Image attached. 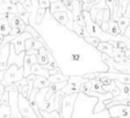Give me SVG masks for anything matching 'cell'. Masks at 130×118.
<instances>
[{
	"label": "cell",
	"mask_w": 130,
	"mask_h": 118,
	"mask_svg": "<svg viewBox=\"0 0 130 118\" xmlns=\"http://www.w3.org/2000/svg\"><path fill=\"white\" fill-rule=\"evenodd\" d=\"M32 36L30 35L29 32L24 31L23 34H21L20 36H16V37H14L13 40H12L11 44L13 45L14 48V51H15L16 54L21 53V52L24 51V42H26V40H28V38H31Z\"/></svg>",
	"instance_id": "obj_6"
},
{
	"label": "cell",
	"mask_w": 130,
	"mask_h": 118,
	"mask_svg": "<svg viewBox=\"0 0 130 118\" xmlns=\"http://www.w3.org/2000/svg\"><path fill=\"white\" fill-rule=\"evenodd\" d=\"M0 104L9 105V91H7V90L4 91L3 96H1V101H0Z\"/></svg>",
	"instance_id": "obj_37"
},
{
	"label": "cell",
	"mask_w": 130,
	"mask_h": 118,
	"mask_svg": "<svg viewBox=\"0 0 130 118\" xmlns=\"http://www.w3.org/2000/svg\"><path fill=\"white\" fill-rule=\"evenodd\" d=\"M18 105H19V110H20V112H21L22 117L38 118L37 115L35 113V111L32 110V108L30 107L28 99L23 97L21 94H19V96H18Z\"/></svg>",
	"instance_id": "obj_4"
},
{
	"label": "cell",
	"mask_w": 130,
	"mask_h": 118,
	"mask_svg": "<svg viewBox=\"0 0 130 118\" xmlns=\"http://www.w3.org/2000/svg\"><path fill=\"white\" fill-rule=\"evenodd\" d=\"M48 80L50 81V83L64 82V81H68L69 80V75H64L62 72H60V73H55V74H50V75H49Z\"/></svg>",
	"instance_id": "obj_21"
},
{
	"label": "cell",
	"mask_w": 130,
	"mask_h": 118,
	"mask_svg": "<svg viewBox=\"0 0 130 118\" xmlns=\"http://www.w3.org/2000/svg\"><path fill=\"white\" fill-rule=\"evenodd\" d=\"M3 41H4V36L0 35V46H3Z\"/></svg>",
	"instance_id": "obj_47"
},
{
	"label": "cell",
	"mask_w": 130,
	"mask_h": 118,
	"mask_svg": "<svg viewBox=\"0 0 130 118\" xmlns=\"http://www.w3.org/2000/svg\"><path fill=\"white\" fill-rule=\"evenodd\" d=\"M23 79V67H18L16 65H11L4 72V78L0 81L4 87H7L12 83Z\"/></svg>",
	"instance_id": "obj_2"
},
{
	"label": "cell",
	"mask_w": 130,
	"mask_h": 118,
	"mask_svg": "<svg viewBox=\"0 0 130 118\" xmlns=\"http://www.w3.org/2000/svg\"><path fill=\"white\" fill-rule=\"evenodd\" d=\"M127 101H128V102H129V103H130V95H129V96H128V99H127Z\"/></svg>",
	"instance_id": "obj_52"
},
{
	"label": "cell",
	"mask_w": 130,
	"mask_h": 118,
	"mask_svg": "<svg viewBox=\"0 0 130 118\" xmlns=\"http://www.w3.org/2000/svg\"><path fill=\"white\" fill-rule=\"evenodd\" d=\"M124 56L130 59V49H125L124 50Z\"/></svg>",
	"instance_id": "obj_46"
},
{
	"label": "cell",
	"mask_w": 130,
	"mask_h": 118,
	"mask_svg": "<svg viewBox=\"0 0 130 118\" xmlns=\"http://www.w3.org/2000/svg\"><path fill=\"white\" fill-rule=\"evenodd\" d=\"M124 73H128V74H130V64L128 65V67H127V70H125V72Z\"/></svg>",
	"instance_id": "obj_48"
},
{
	"label": "cell",
	"mask_w": 130,
	"mask_h": 118,
	"mask_svg": "<svg viewBox=\"0 0 130 118\" xmlns=\"http://www.w3.org/2000/svg\"><path fill=\"white\" fill-rule=\"evenodd\" d=\"M79 93H74L71 95H66L62 99L60 102V111L59 115L60 118H72L73 109H74V104H76L77 100H78Z\"/></svg>",
	"instance_id": "obj_3"
},
{
	"label": "cell",
	"mask_w": 130,
	"mask_h": 118,
	"mask_svg": "<svg viewBox=\"0 0 130 118\" xmlns=\"http://www.w3.org/2000/svg\"><path fill=\"white\" fill-rule=\"evenodd\" d=\"M50 0H38V6L41 8H45V9H49L50 8Z\"/></svg>",
	"instance_id": "obj_41"
},
{
	"label": "cell",
	"mask_w": 130,
	"mask_h": 118,
	"mask_svg": "<svg viewBox=\"0 0 130 118\" xmlns=\"http://www.w3.org/2000/svg\"><path fill=\"white\" fill-rule=\"evenodd\" d=\"M8 57H9V43L3 45L0 50V72H5L8 67Z\"/></svg>",
	"instance_id": "obj_9"
},
{
	"label": "cell",
	"mask_w": 130,
	"mask_h": 118,
	"mask_svg": "<svg viewBox=\"0 0 130 118\" xmlns=\"http://www.w3.org/2000/svg\"><path fill=\"white\" fill-rule=\"evenodd\" d=\"M4 91H5V87L1 85V82H0V101H1V96H3Z\"/></svg>",
	"instance_id": "obj_45"
},
{
	"label": "cell",
	"mask_w": 130,
	"mask_h": 118,
	"mask_svg": "<svg viewBox=\"0 0 130 118\" xmlns=\"http://www.w3.org/2000/svg\"><path fill=\"white\" fill-rule=\"evenodd\" d=\"M84 41L86 42L87 44H89V45L94 46L95 49H96L98 44L100 43V40H99L98 37H93V36H89V35H87L86 37H84Z\"/></svg>",
	"instance_id": "obj_31"
},
{
	"label": "cell",
	"mask_w": 130,
	"mask_h": 118,
	"mask_svg": "<svg viewBox=\"0 0 130 118\" xmlns=\"http://www.w3.org/2000/svg\"><path fill=\"white\" fill-rule=\"evenodd\" d=\"M43 44L41 43V42H38L37 40H35V38H28V40H26V42H24V51H27V50H30V49H35V50H38V49L43 48ZM48 50V49H46Z\"/></svg>",
	"instance_id": "obj_18"
},
{
	"label": "cell",
	"mask_w": 130,
	"mask_h": 118,
	"mask_svg": "<svg viewBox=\"0 0 130 118\" xmlns=\"http://www.w3.org/2000/svg\"><path fill=\"white\" fill-rule=\"evenodd\" d=\"M41 115L43 116V118H60L59 112H58L57 110L50 111V112H48V111L41 110Z\"/></svg>",
	"instance_id": "obj_33"
},
{
	"label": "cell",
	"mask_w": 130,
	"mask_h": 118,
	"mask_svg": "<svg viewBox=\"0 0 130 118\" xmlns=\"http://www.w3.org/2000/svg\"><path fill=\"white\" fill-rule=\"evenodd\" d=\"M109 117L116 118H130V105L115 104L107 109Z\"/></svg>",
	"instance_id": "obj_5"
},
{
	"label": "cell",
	"mask_w": 130,
	"mask_h": 118,
	"mask_svg": "<svg viewBox=\"0 0 130 118\" xmlns=\"http://www.w3.org/2000/svg\"><path fill=\"white\" fill-rule=\"evenodd\" d=\"M34 64H36V56L26 53L23 58V78L30 74V70H31V66Z\"/></svg>",
	"instance_id": "obj_10"
},
{
	"label": "cell",
	"mask_w": 130,
	"mask_h": 118,
	"mask_svg": "<svg viewBox=\"0 0 130 118\" xmlns=\"http://www.w3.org/2000/svg\"><path fill=\"white\" fill-rule=\"evenodd\" d=\"M46 14V9L45 8H38L37 12H36V16H35V23L36 24H41L42 23V21H43L44 16H45Z\"/></svg>",
	"instance_id": "obj_29"
},
{
	"label": "cell",
	"mask_w": 130,
	"mask_h": 118,
	"mask_svg": "<svg viewBox=\"0 0 130 118\" xmlns=\"http://www.w3.org/2000/svg\"><path fill=\"white\" fill-rule=\"evenodd\" d=\"M9 26H11V28H16V27H21V26H27V24L24 23L23 20L19 15H15L12 19V21L9 22Z\"/></svg>",
	"instance_id": "obj_30"
},
{
	"label": "cell",
	"mask_w": 130,
	"mask_h": 118,
	"mask_svg": "<svg viewBox=\"0 0 130 118\" xmlns=\"http://www.w3.org/2000/svg\"><path fill=\"white\" fill-rule=\"evenodd\" d=\"M92 1H98V0H92Z\"/></svg>",
	"instance_id": "obj_54"
},
{
	"label": "cell",
	"mask_w": 130,
	"mask_h": 118,
	"mask_svg": "<svg viewBox=\"0 0 130 118\" xmlns=\"http://www.w3.org/2000/svg\"><path fill=\"white\" fill-rule=\"evenodd\" d=\"M4 13H13V14H15V15H18L16 5L9 3V1L0 4V14H4Z\"/></svg>",
	"instance_id": "obj_17"
},
{
	"label": "cell",
	"mask_w": 130,
	"mask_h": 118,
	"mask_svg": "<svg viewBox=\"0 0 130 118\" xmlns=\"http://www.w3.org/2000/svg\"><path fill=\"white\" fill-rule=\"evenodd\" d=\"M108 43L113 45V48H119V49H127L124 43H122V42H117V41H108Z\"/></svg>",
	"instance_id": "obj_38"
},
{
	"label": "cell",
	"mask_w": 130,
	"mask_h": 118,
	"mask_svg": "<svg viewBox=\"0 0 130 118\" xmlns=\"http://www.w3.org/2000/svg\"><path fill=\"white\" fill-rule=\"evenodd\" d=\"M70 59L71 62H74V63H79L83 60V56L79 53H71L70 54Z\"/></svg>",
	"instance_id": "obj_40"
},
{
	"label": "cell",
	"mask_w": 130,
	"mask_h": 118,
	"mask_svg": "<svg viewBox=\"0 0 130 118\" xmlns=\"http://www.w3.org/2000/svg\"><path fill=\"white\" fill-rule=\"evenodd\" d=\"M116 22H117V24H119V28H120V30H121V34L124 35L127 28L130 26V17H127V16L122 15L116 20Z\"/></svg>",
	"instance_id": "obj_22"
},
{
	"label": "cell",
	"mask_w": 130,
	"mask_h": 118,
	"mask_svg": "<svg viewBox=\"0 0 130 118\" xmlns=\"http://www.w3.org/2000/svg\"><path fill=\"white\" fill-rule=\"evenodd\" d=\"M91 90V81L89 79H87L85 82H83L80 85V89H79V93H83V94H86L87 91Z\"/></svg>",
	"instance_id": "obj_34"
},
{
	"label": "cell",
	"mask_w": 130,
	"mask_h": 118,
	"mask_svg": "<svg viewBox=\"0 0 130 118\" xmlns=\"http://www.w3.org/2000/svg\"><path fill=\"white\" fill-rule=\"evenodd\" d=\"M26 27H27V26H21V27L12 28L11 32H9V35L14 36V37H16V36H20L21 34H23V32L26 31Z\"/></svg>",
	"instance_id": "obj_32"
},
{
	"label": "cell",
	"mask_w": 130,
	"mask_h": 118,
	"mask_svg": "<svg viewBox=\"0 0 130 118\" xmlns=\"http://www.w3.org/2000/svg\"><path fill=\"white\" fill-rule=\"evenodd\" d=\"M71 31H73L76 35H78V37H86L88 34H87V30L85 27H81V26H79L77 22H73L72 24V30Z\"/></svg>",
	"instance_id": "obj_24"
},
{
	"label": "cell",
	"mask_w": 130,
	"mask_h": 118,
	"mask_svg": "<svg viewBox=\"0 0 130 118\" xmlns=\"http://www.w3.org/2000/svg\"><path fill=\"white\" fill-rule=\"evenodd\" d=\"M18 96L19 93L18 90L9 91V108H11V118H23L19 110L18 105Z\"/></svg>",
	"instance_id": "obj_7"
},
{
	"label": "cell",
	"mask_w": 130,
	"mask_h": 118,
	"mask_svg": "<svg viewBox=\"0 0 130 118\" xmlns=\"http://www.w3.org/2000/svg\"><path fill=\"white\" fill-rule=\"evenodd\" d=\"M24 1H26V0H19V3H20V4H23Z\"/></svg>",
	"instance_id": "obj_51"
},
{
	"label": "cell",
	"mask_w": 130,
	"mask_h": 118,
	"mask_svg": "<svg viewBox=\"0 0 130 118\" xmlns=\"http://www.w3.org/2000/svg\"><path fill=\"white\" fill-rule=\"evenodd\" d=\"M11 26H9V22H8L7 19L3 17L0 20V35L6 36V35H9L11 32Z\"/></svg>",
	"instance_id": "obj_25"
},
{
	"label": "cell",
	"mask_w": 130,
	"mask_h": 118,
	"mask_svg": "<svg viewBox=\"0 0 130 118\" xmlns=\"http://www.w3.org/2000/svg\"><path fill=\"white\" fill-rule=\"evenodd\" d=\"M52 17L56 20L58 23L62 26V27L66 28L69 23V15H68V11L65 12H57V13H54L52 14Z\"/></svg>",
	"instance_id": "obj_14"
},
{
	"label": "cell",
	"mask_w": 130,
	"mask_h": 118,
	"mask_svg": "<svg viewBox=\"0 0 130 118\" xmlns=\"http://www.w3.org/2000/svg\"><path fill=\"white\" fill-rule=\"evenodd\" d=\"M8 1H9V3H12V4H15V5L19 3V0H8Z\"/></svg>",
	"instance_id": "obj_49"
},
{
	"label": "cell",
	"mask_w": 130,
	"mask_h": 118,
	"mask_svg": "<svg viewBox=\"0 0 130 118\" xmlns=\"http://www.w3.org/2000/svg\"><path fill=\"white\" fill-rule=\"evenodd\" d=\"M68 11L66 7L64 6L63 1H57V3H51L50 4V8H49V12L50 14H54V13H57V12H65Z\"/></svg>",
	"instance_id": "obj_23"
},
{
	"label": "cell",
	"mask_w": 130,
	"mask_h": 118,
	"mask_svg": "<svg viewBox=\"0 0 130 118\" xmlns=\"http://www.w3.org/2000/svg\"><path fill=\"white\" fill-rule=\"evenodd\" d=\"M22 5H23V7L26 8V9H27L29 13L31 12V0H26V1H24Z\"/></svg>",
	"instance_id": "obj_43"
},
{
	"label": "cell",
	"mask_w": 130,
	"mask_h": 118,
	"mask_svg": "<svg viewBox=\"0 0 130 118\" xmlns=\"http://www.w3.org/2000/svg\"><path fill=\"white\" fill-rule=\"evenodd\" d=\"M62 1H63V4H64V6L66 7V9L72 12V9H73V0H62Z\"/></svg>",
	"instance_id": "obj_42"
},
{
	"label": "cell",
	"mask_w": 130,
	"mask_h": 118,
	"mask_svg": "<svg viewBox=\"0 0 130 118\" xmlns=\"http://www.w3.org/2000/svg\"><path fill=\"white\" fill-rule=\"evenodd\" d=\"M16 8H18V15L23 20V22L26 24H29V16H30V13L23 7V5L20 3L16 4Z\"/></svg>",
	"instance_id": "obj_19"
},
{
	"label": "cell",
	"mask_w": 130,
	"mask_h": 118,
	"mask_svg": "<svg viewBox=\"0 0 130 118\" xmlns=\"http://www.w3.org/2000/svg\"><path fill=\"white\" fill-rule=\"evenodd\" d=\"M57 1H62V0H50V3H57Z\"/></svg>",
	"instance_id": "obj_50"
},
{
	"label": "cell",
	"mask_w": 130,
	"mask_h": 118,
	"mask_svg": "<svg viewBox=\"0 0 130 118\" xmlns=\"http://www.w3.org/2000/svg\"><path fill=\"white\" fill-rule=\"evenodd\" d=\"M87 79H85L83 75H70L68 80V85L65 87H63L59 91H57V94L60 97H64L66 95H71L74 93H79L80 89V85L83 82H85Z\"/></svg>",
	"instance_id": "obj_1"
},
{
	"label": "cell",
	"mask_w": 130,
	"mask_h": 118,
	"mask_svg": "<svg viewBox=\"0 0 130 118\" xmlns=\"http://www.w3.org/2000/svg\"><path fill=\"white\" fill-rule=\"evenodd\" d=\"M30 74H35V75H40V76H44V78L48 79L50 72L48 70H45L43 66H41L40 64H34L31 66V70H30Z\"/></svg>",
	"instance_id": "obj_15"
},
{
	"label": "cell",
	"mask_w": 130,
	"mask_h": 118,
	"mask_svg": "<svg viewBox=\"0 0 130 118\" xmlns=\"http://www.w3.org/2000/svg\"><path fill=\"white\" fill-rule=\"evenodd\" d=\"M26 56V51L16 54L14 51V48L9 43V57H8V66L11 65H16L18 67H23V58Z\"/></svg>",
	"instance_id": "obj_8"
},
{
	"label": "cell",
	"mask_w": 130,
	"mask_h": 118,
	"mask_svg": "<svg viewBox=\"0 0 130 118\" xmlns=\"http://www.w3.org/2000/svg\"><path fill=\"white\" fill-rule=\"evenodd\" d=\"M26 31H27V32H29L30 35L32 36V38H35V40H37L38 37H41L40 32H37V30H36L34 27H31V26H29V24H27V27H26Z\"/></svg>",
	"instance_id": "obj_35"
},
{
	"label": "cell",
	"mask_w": 130,
	"mask_h": 118,
	"mask_svg": "<svg viewBox=\"0 0 130 118\" xmlns=\"http://www.w3.org/2000/svg\"><path fill=\"white\" fill-rule=\"evenodd\" d=\"M96 3H99V0H98V1H92V3H85V4L81 3V9L85 11V12H89Z\"/></svg>",
	"instance_id": "obj_36"
},
{
	"label": "cell",
	"mask_w": 130,
	"mask_h": 118,
	"mask_svg": "<svg viewBox=\"0 0 130 118\" xmlns=\"http://www.w3.org/2000/svg\"><path fill=\"white\" fill-rule=\"evenodd\" d=\"M107 34H109L110 36H117L121 34V30L119 28V24L115 20L110 19L108 22V30H107Z\"/></svg>",
	"instance_id": "obj_20"
},
{
	"label": "cell",
	"mask_w": 130,
	"mask_h": 118,
	"mask_svg": "<svg viewBox=\"0 0 130 118\" xmlns=\"http://www.w3.org/2000/svg\"><path fill=\"white\" fill-rule=\"evenodd\" d=\"M26 53L27 54H38V50H35V49H30V50H27L26 51Z\"/></svg>",
	"instance_id": "obj_44"
},
{
	"label": "cell",
	"mask_w": 130,
	"mask_h": 118,
	"mask_svg": "<svg viewBox=\"0 0 130 118\" xmlns=\"http://www.w3.org/2000/svg\"><path fill=\"white\" fill-rule=\"evenodd\" d=\"M51 51H49V50H46L45 48H41L38 49V54H36V63L40 65H46L49 62V57H48V53Z\"/></svg>",
	"instance_id": "obj_13"
},
{
	"label": "cell",
	"mask_w": 130,
	"mask_h": 118,
	"mask_svg": "<svg viewBox=\"0 0 130 118\" xmlns=\"http://www.w3.org/2000/svg\"><path fill=\"white\" fill-rule=\"evenodd\" d=\"M50 86V81L48 80L44 76H40V75H36V79L34 81V85H32V90H40V89L43 88H48Z\"/></svg>",
	"instance_id": "obj_12"
},
{
	"label": "cell",
	"mask_w": 130,
	"mask_h": 118,
	"mask_svg": "<svg viewBox=\"0 0 130 118\" xmlns=\"http://www.w3.org/2000/svg\"><path fill=\"white\" fill-rule=\"evenodd\" d=\"M96 50L99 52H101V53H105L107 54L108 57H113V45L111 44H109L108 42H101L98 44L96 46Z\"/></svg>",
	"instance_id": "obj_16"
},
{
	"label": "cell",
	"mask_w": 130,
	"mask_h": 118,
	"mask_svg": "<svg viewBox=\"0 0 130 118\" xmlns=\"http://www.w3.org/2000/svg\"><path fill=\"white\" fill-rule=\"evenodd\" d=\"M68 85V81H64V82H59V83H50V86L46 88V91H45V101H49L50 97L54 96L56 94L57 91H59L63 87H65Z\"/></svg>",
	"instance_id": "obj_11"
},
{
	"label": "cell",
	"mask_w": 130,
	"mask_h": 118,
	"mask_svg": "<svg viewBox=\"0 0 130 118\" xmlns=\"http://www.w3.org/2000/svg\"><path fill=\"white\" fill-rule=\"evenodd\" d=\"M102 20H103V9H100L99 11V13L96 14V17H95V23L99 24V26H101V23H102Z\"/></svg>",
	"instance_id": "obj_39"
},
{
	"label": "cell",
	"mask_w": 130,
	"mask_h": 118,
	"mask_svg": "<svg viewBox=\"0 0 130 118\" xmlns=\"http://www.w3.org/2000/svg\"><path fill=\"white\" fill-rule=\"evenodd\" d=\"M109 118H116V117H109Z\"/></svg>",
	"instance_id": "obj_53"
},
{
	"label": "cell",
	"mask_w": 130,
	"mask_h": 118,
	"mask_svg": "<svg viewBox=\"0 0 130 118\" xmlns=\"http://www.w3.org/2000/svg\"><path fill=\"white\" fill-rule=\"evenodd\" d=\"M83 9H81V1L80 0H73V9H72V15H73V21L80 15Z\"/></svg>",
	"instance_id": "obj_27"
},
{
	"label": "cell",
	"mask_w": 130,
	"mask_h": 118,
	"mask_svg": "<svg viewBox=\"0 0 130 118\" xmlns=\"http://www.w3.org/2000/svg\"><path fill=\"white\" fill-rule=\"evenodd\" d=\"M0 118H11V108H9V105L0 104Z\"/></svg>",
	"instance_id": "obj_28"
},
{
	"label": "cell",
	"mask_w": 130,
	"mask_h": 118,
	"mask_svg": "<svg viewBox=\"0 0 130 118\" xmlns=\"http://www.w3.org/2000/svg\"><path fill=\"white\" fill-rule=\"evenodd\" d=\"M89 81H91V90L92 91H96V93H101V94H105L106 93L102 89L103 83L101 82L100 80H98V79H91Z\"/></svg>",
	"instance_id": "obj_26"
}]
</instances>
